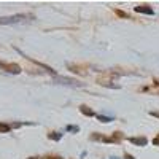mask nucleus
<instances>
[{
  "instance_id": "obj_3",
  "label": "nucleus",
  "mask_w": 159,
  "mask_h": 159,
  "mask_svg": "<svg viewBox=\"0 0 159 159\" xmlns=\"http://www.w3.org/2000/svg\"><path fill=\"white\" fill-rule=\"evenodd\" d=\"M129 142H130V143H134V145H139V147H145L148 140L145 139V137H130Z\"/></svg>"
},
{
  "instance_id": "obj_2",
  "label": "nucleus",
  "mask_w": 159,
  "mask_h": 159,
  "mask_svg": "<svg viewBox=\"0 0 159 159\" xmlns=\"http://www.w3.org/2000/svg\"><path fill=\"white\" fill-rule=\"evenodd\" d=\"M0 67H2L3 70L10 72V73H19L21 72V67L16 64H3V62H0Z\"/></svg>"
},
{
  "instance_id": "obj_5",
  "label": "nucleus",
  "mask_w": 159,
  "mask_h": 159,
  "mask_svg": "<svg viewBox=\"0 0 159 159\" xmlns=\"http://www.w3.org/2000/svg\"><path fill=\"white\" fill-rule=\"evenodd\" d=\"M80 111H81L83 115H86V116H94V111L89 110L86 105H81V107H80Z\"/></svg>"
},
{
  "instance_id": "obj_12",
  "label": "nucleus",
  "mask_w": 159,
  "mask_h": 159,
  "mask_svg": "<svg viewBox=\"0 0 159 159\" xmlns=\"http://www.w3.org/2000/svg\"><path fill=\"white\" fill-rule=\"evenodd\" d=\"M150 115H151V116H156V118L159 119V111H150Z\"/></svg>"
},
{
  "instance_id": "obj_1",
  "label": "nucleus",
  "mask_w": 159,
  "mask_h": 159,
  "mask_svg": "<svg viewBox=\"0 0 159 159\" xmlns=\"http://www.w3.org/2000/svg\"><path fill=\"white\" fill-rule=\"evenodd\" d=\"M27 18H32L29 15H16V16H8V18H0V24H16L21 21H27Z\"/></svg>"
},
{
  "instance_id": "obj_9",
  "label": "nucleus",
  "mask_w": 159,
  "mask_h": 159,
  "mask_svg": "<svg viewBox=\"0 0 159 159\" xmlns=\"http://www.w3.org/2000/svg\"><path fill=\"white\" fill-rule=\"evenodd\" d=\"M61 137H62V135L57 134V132H52V134H49V139H51V140H59Z\"/></svg>"
},
{
  "instance_id": "obj_4",
  "label": "nucleus",
  "mask_w": 159,
  "mask_h": 159,
  "mask_svg": "<svg viewBox=\"0 0 159 159\" xmlns=\"http://www.w3.org/2000/svg\"><path fill=\"white\" fill-rule=\"evenodd\" d=\"M135 11H137V13H145V15H154V11H153L151 8H148V5L135 7Z\"/></svg>"
},
{
  "instance_id": "obj_6",
  "label": "nucleus",
  "mask_w": 159,
  "mask_h": 159,
  "mask_svg": "<svg viewBox=\"0 0 159 159\" xmlns=\"http://www.w3.org/2000/svg\"><path fill=\"white\" fill-rule=\"evenodd\" d=\"M57 81H61L62 84H70V86H78L76 81H73V80H65V78H57Z\"/></svg>"
},
{
  "instance_id": "obj_13",
  "label": "nucleus",
  "mask_w": 159,
  "mask_h": 159,
  "mask_svg": "<svg viewBox=\"0 0 159 159\" xmlns=\"http://www.w3.org/2000/svg\"><path fill=\"white\" fill-rule=\"evenodd\" d=\"M126 159H134V157H132V156H129V154H126Z\"/></svg>"
},
{
  "instance_id": "obj_15",
  "label": "nucleus",
  "mask_w": 159,
  "mask_h": 159,
  "mask_svg": "<svg viewBox=\"0 0 159 159\" xmlns=\"http://www.w3.org/2000/svg\"><path fill=\"white\" fill-rule=\"evenodd\" d=\"M154 83H156V84L159 86V80H154Z\"/></svg>"
},
{
  "instance_id": "obj_11",
  "label": "nucleus",
  "mask_w": 159,
  "mask_h": 159,
  "mask_svg": "<svg viewBox=\"0 0 159 159\" xmlns=\"http://www.w3.org/2000/svg\"><path fill=\"white\" fill-rule=\"evenodd\" d=\"M153 143L156 145V147H159V135H156V137H154V140H153Z\"/></svg>"
},
{
  "instance_id": "obj_16",
  "label": "nucleus",
  "mask_w": 159,
  "mask_h": 159,
  "mask_svg": "<svg viewBox=\"0 0 159 159\" xmlns=\"http://www.w3.org/2000/svg\"><path fill=\"white\" fill-rule=\"evenodd\" d=\"M30 159H38V157H30Z\"/></svg>"
},
{
  "instance_id": "obj_8",
  "label": "nucleus",
  "mask_w": 159,
  "mask_h": 159,
  "mask_svg": "<svg viewBox=\"0 0 159 159\" xmlns=\"http://www.w3.org/2000/svg\"><path fill=\"white\" fill-rule=\"evenodd\" d=\"M10 129H11V126H8V124H3V123H0V132H10Z\"/></svg>"
},
{
  "instance_id": "obj_14",
  "label": "nucleus",
  "mask_w": 159,
  "mask_h": 159,
  "mask_svg": "<svg viewBox=\"0 0 159 159\" xmlns=\"http://www.w3.org/2000/svg\"><path fill=\"white\" fill-rule=\"evenodd\" d=\"M46 159H62V157H51V156H49V157H46Z\"/></svg>"
},
{
  "instance_id": "obj_10",
  "label": "nucleus",
  "mask_w": 159,
  "mask_h": 159,
  "mask_svg": "<svg viewBox=\"0 0 159 159\" xmlns=\"http://www.w3.org/2000/svg\"><path fill=\"white\" fill-rule=\"evenodd\" d=\"M67 130H69V132H78L80 129H78L76 126H67Z\"/></svg>"
},
{
  "instance_id": "obj_7",
  "label": "nucleus",
  "mask_w": 159,
  "mask_h": 159,
  "mask_svg": "<svg viewBox=\"0 0 159 159\" xmlns=\"http://www.w3.org/2000/svg\"><path fill=\"white\" fill-rule=\"evenodd\" d=\"M97 119H99V121H102V123H110V121H113L111 116H102V115H99Z\"/></svg>"
}]
</instances>
